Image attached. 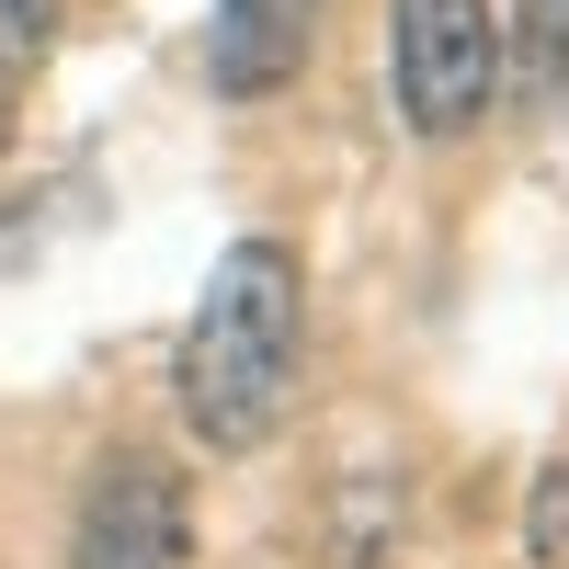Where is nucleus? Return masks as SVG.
<instances>
[{
    "label": "nucleus",
    "mask_w": 569,
    "mask_h": 569,
    "mask_svg": "<svg viewBox=\"0 0 569 569\" xmlns=\"http://www.w3.org/2000/svg\"><path fill=\"white\" fill-rule=\"evenodd\" d=\"M388 80H399L410 137H467L501 91L490 0H388Z\"/></svg>",
    "instance_id": "obj_2"
},
{
    "label": "nucleus",
    "mask_w": 569,
    "mask_h": 569,
    "mask_svg": "<svg viewBox=\"0 0 569 569\" xmlns=\"http://www.w3.org/2000/svg\"><path fill=\"white\" fill-rule=\"evenodd\" d=\"M69 569H194V490H182V467L149 445H114L80 490Z\"/></svg>",
    "instance_id": "obj_3"
},
{
    "label": "nucleus",
    "mask_w": 569,
    "mask_h": 569,
    "mask_svg": "<svg viewBox=\"0 0 569 569\" xmlns=\"http://www.w3.org/2000/svg\"><path fill=\"white\" fill-rule=\"evenodd\" d=\"M46 34H58V0H0V91L46 58Z\"/></svg>",
    "instance_id": "obj_6"
},
{
    "label": "nucleus",
    "mask_w": 569,
    "mask_h": 569,
    "mask_svg": "<svg viewBox=\"0 0 569 569\" xmlns=\"http://www.w3.org/2000/svg\"><path fill=\"white\" fill-rule=\"evenodd\" d=\"M512 80L536 91H569V0H525V23H512Z\"/></svg>",
    "instance_id": "obj_5"
},
{
    "label": "nucleus",
    "mask_w": 569,
    "mask_h": 569,
    "mask_svg": "<svg viewBox=\"0 0 569 569\" xmlns=\"http://www.w3.org/2000/svg\"><path fill=\"white\" fill-rule=\"evenodd\" d=\"M536 558H569V467L536 479Z\"/></svg>",
    "instance_id": "obj_7"
},
{
    "label": "nucleus",
    "mask_w": 569,
    "mask_h": 569,
    "mask_svg": "<svg viewBox=\"0 0 569 569\" xmlns=\"http://www.w3.org/2000/svg\"><path fill=\"white\" fill-rule=\"evenodd\" d=\"M308 34H319V0H217L206 69H217L228 103H273V91L308 69Z\"/></svg>",
    "instance_id": "obj_4"
},
{
    "label": "nucleus",
    "mask_w": 569,
    "mask_h": 569,
    "mask_svg": "<svg viewBox=\"0 0 569 569\" xmlns=\"http://www.w3.org/2000/svg\"><path fill=\"white\" fill-rule=\"evenodd\" d=\"M297 342H308V273L284 240H228L194 319H182V421L194 445L217 456H251L273 421H284V388H297Z\"/></svg>",
    "instance_id": "obj_1"
}]
</instances>
